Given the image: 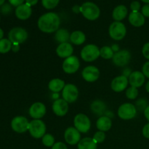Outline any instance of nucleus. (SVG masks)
Listing matches in <instances>:
<instances>
[{
    "mask_svg": "<svg viewBox=\"0 0 149 149\" xmlns=\"http://www.w3.org/2000/svg\"><path fill=\"white\" fill-rule=\"evenodd\" d=\"M128 83H129V80L127 79V77L124 75H121L116 77L112 80L111 87L114 92L120 93L127 88Z\"/></svg>",
    "mask_w": 149,
    "mask_h": 149,
    "instance_id": "dca6fc26",
    "label": "nucleus"
},
{
    "mask_svg": "<svg viewBox=\"0 0 149 149\" xmlns=\"http://www.w3.org/2000/svg\"><path fill=\"white\" fill-rule=\"evenodd\" d=\"M131 55L129 51L120 50L114 53L112 61L113 63L117 66H125L130 62Z\"/></svg>",
    "mask_w": 149,
    "mask_h": 149,
    "instance_id": "ddd939ff",
    "label": "nucleus"
},
{
    "mask_svg": "<svg viewBox=\"0 0 149 149\" xmlns=\"http://www.w3.org/2000/svg\"><path fill=\"white\" fill-rule=\"evenodd\" d=\"M64 138L69 145H76L81 141V134L75 127H70L65 130Z\"/></svg>",
    "mask_w": 149,
    "mask_h": 149,
    "instance_id": "f8f14e48",
    "label": "nucleus"
},
{
    "mask_svg": "<svg viewBox=\"0 0 149 149\" xmlns=\"http://www.w3.org/2000/svg\"><path fill=\"white\" fill-rule=\"evenodd\" d=\"M81 58L86 62L95 61L100 56V49L95 45H87L81 51Z\"/></svg>",
    "mask_w": 149,
    "mask_h": 149,
    "instance_id": "20e7f679",
    "label": "nucleus"
},
{
    "mask_svg": "<svg viewBox=\"0 0 149 149\" xmlns=\"http://www.w3.org/2000/svg\"><path fill=\"white\" fill-rule=\"evenodd\" d=\"M80 66L79 60L77 56H71L65 58L63 63V69L66 74H74L79 70Z\"/></svg>",
    "mask_w": 149,
    "mask_h": 149,
    "instance_id": "1a4fd4ad",
    "label": "nucleus"
},
{
    "mask_svg": "<svg viewBox=\"0 0 149 149\" xmlns=\"http://www.w3.org/2000/svg\"><path fill=\"white\" fill-rule=\"evenodd\" d=\"M28 32L24 29L20 27L13 28L9 32L8 38L9 40L13 44L23 43L28 39Z\"/></svg>",
    "mask_w": 149,
    "mask_h": 149,
    "instance_id": "423d86ee",
    "label": "nucleus"
},
{
    "mask_svg": "<svg viewBox=\"0 0 149 149\" xmlns=\"http://www.w3.org/2000/svg\"><path fill=\"white\" fill-rule=\"evenodd\" d=\"M78 149H97V143L93 138H84L79 142Z\"/></svg>",
    "mask_w": 149,
    "mask_h": 149,
    "instance_id": "a878e982",
    "label": "nucleus"
},
{
    "mask_svg": "<svg viewBox=\"0 0 149 149\" xmlns=\"http://www.w3.org/2000/svg\"><path fill=\"white\" fill-rule=\"evenodd\" d=\"M74 52V48L72 45L68 42L60 44L56 49V53L60 58H67L71 56Z\"/></svg>",
    "mask_w": 149,
    "mask_h": 149,
    "instance_id": "6ab92c4d",
    "label": "nucleus"
},
{
    "mask_svg": "<svg viewBox=\"0 0 149 149\" xmlns=\"http://www.w3.org/2000/svg\"><path fill=\"white\" fill-rule=\"evenodd\" d=\"M127 8L125 5H119L113 10L112 16L114 19L115 21H119L122 20L126 17L127 15Z\"/></svg>",
    "mask_w": 149,
    "mask_h": 149,
    "instance_id": "5701e85b",
    "label": "nucleus"
},
{
    "mask_svg": "<svg viewBox=\"0 0 149 149\" xmlns=\"http://www.w3.org/2000/svg\"><path fill=\"white\" fill-rule=\"evenodd\" d=\"M29 130L33 138L38 139L46 133V125L41 119H33L29 122Z\"/></svg>",
    "mask_w": 149,
    "mask_h": 149,
    "instance_id": "7ed1b4c3",
    "label": "nucleus"
},
{
    "mask_svg": "<svg viewBox=\"0 0 149 149\" xmlns=\"http://www.w3.org/2000/svg\"><path fill=\"white\" fill-rule=\"evenodd\" d=\"M146 91L149 93V81L146 83Z\"/></svg>",
    "mask_w": 149,
    "mask_h": 149,
    "instance_id": "49530a36",
    "label": "nucleus"
},
{
    "mask_svg": "<svg viewBox=\"0 0 149 149\" xmlns=\"http://www.w3.org/2000/svg\"><path fill=\"white\" fill-rule=\"evenodd\" d=\"M83 79L88 82H94L97 81L100 76V71L98 68L93 65H89L85 67L81 72Z\"/></svg>",
    "mask_w": 149,
    "mask_h": 149,
    "instance_id": "4468645a",
    "label": "nucleus"
},
{
    "mask_svg": "<svg viewBox=\"0 0 149 149\" xmlns=\"http://www.w3.org/2000/svg\"><path fill=\"white\" fill-rule=\"evenodd\" d=\"M105 138H106V135H105L104 132L98 131V132L95 133L93 139L94 140L95 142L97 144V143H103V141H104Z\"/></svg>",
    "mask_w": 149,
    "mask_h": 149,
    "instance_id": "72a5a7b5",
    "label": "nucleus"
},
{
    "mask_svg": "<svg viewBox=\"0 0 149 149\" xmlns=\"http://www.w3.org/2000/svg\"><path fill=\"white\" fill-rule=\"evenodd\" d=\"M129 83L130 84L131 87H141L145 82V76L141 71H134L131 73L129 77Z\"/></svg>",
    "mask_w": 149,
    "mask_h": 149,
    "instance_id": "a211bd4d",
    "label": "nucleus"
},
{
    "mask_svg": "<svg viewBox=\"0 0 149 149\" xmlns=\"http://www.w3.org/2000/svg\"><path fill=\"white\" fill-rule=\"evenodd\" d=\"M31 7L26 4H23L17 7L15 10V15L20 20H26L31 15Z\"/></svg>",
    "mask_w": 149,
    "mask_h": 149,
    "instance_id": "aec40b11",
    "label": "nucleus"
},
{
    "mask_svg": "<svg viewBox=\"0 0 149 149\" xmlns=\"http://www.w3.org/2000/svg\"><path fill=\"white\" fill-rule=\"evenodd\" d=\"M143 74H144V76L149 78V61L146 63L143 66Z\"/></svg>",
    "mask_w": 149,
    "mask_h": 149,
    "instance_id": "e433bc0d",
    "label": "nucleus"
},
{
    "mask_svg": "<svg viewBox=\"0 0 149 149\" xmlns=\"http://www.w3.org/2000/svg\"><path fill=\"white\" fill-rule=\"evenodd\" d=\"M138 95V88L134 87H130L127 88L126 91V96L127 98L130 99V100H134L136 98Z\"/></svg>",
    "mask_w": 149,
    "mask_h": 149,
    "instance_id": "2f4dec72",
    "label": "nucleus"
},
{
    "mask_svg": "<svg viewBox=\"0 0 149 149\" xmlns=\"http://www.w3.org/2000/svg\"><path fill=\"white\" fill-rule=\"evenodd\" d=\"M129 21L133 26L140 27L145 23V17L139 12H132L129 15Z\"/></svg>",
    "mask_w": 149,
    "mask_h": 149,
    "instance_id": "412c9836",
    "label": "nucleus"
},
{
    "mask_svg": "<svg viewBox=\"0 0 149 149\" xmlns=\"http://www.w3.org/2000/svg\"><path fill=\"white\" fill-rule=\"evenodd\" d=\"M13 43L7 39L0 40V53H7L12 49Z\"/></svg>",
    "mask_w": 149,
    "mask_h": 149,
    "instance_id": "c85d7f7f",
    "label": "nucleus"
},
{
    "mask_svg": "<svg viewBox=\"0 0 149 149\" xmlns=\"http://www.w3.org/2000/svg\"><path fill=\"white\" fill-rule=\"evenodd\" d=\"M111 125L112 123L111 119L106 116H100L97 120V122H96L97 128L100 131H102V132L109 131L111 127Z\"/></svg>",
    "mask_w": 149,
    "mask_h": 149,
    "instance_id": "4be33fe9",
    "label": "nucleus"
},
{
    "mask_svg": "<svg viewBox=\"0 0 149 149\" xmlns=\"http://www.w3.org/2000/svg\"><path fill=\"white\" fill-rule=\"evenodd\" d=\"M52 111L57 116H65L68 113V103L63 99H58L52 104Z\"/></svg>",
    "mask_w": 149,
    "mask_h": 149,
    "instance_id": "f3484780",
    "label": "nucleus"
},
{
    "mask_svg": "<svg viewBox=\"0 0 149 149\" xmlns=\"http://www.w3.org/2000/svg\"><path fill=\"white\" fill-rule=\"evenodd\" d=\"M19 49H20V47H19L18 44H13V45H12V49H13V52H17L19 50Z\"/></svg>",
    "mask_w": 149,
    "mask_h": 149,
    "instance_id": "37998d69",
    "label": "nucleus"
},
{
    "mask_svg": "<svg viewBox=\"0 0 149 149\" xmlns=\"http://www.w3.org/2000/svg\"><path fill=\"white\" fill-rule=\"evenodd\" d=\"M3 36H4V32H3L2 29L0 28V40H1V39H2Z\"/></svg>",
    "mask_w": 149,
    "mask_h": 149,
    "instance_id": "a18cd8bd",
    "label": "nucleus"
},
{
    "mask_svg": "<svg viewBox=\"0 0 149 149\" xmlns=\"http://www.w3.org/2000/svg\"><path fill=\"white\" fill-rule=\"evenodd\" d=\"M142 1H143V2L147 3V4H149V0H142Z\"/></svg>",
    "mask_w": 149,
    "mask_h": 149,
    "instance_id": "09e8293b",
    "label": "nucleus"
},
{
    "mask_svg": "<svg viewBox=\"0 0 149 149\" xmlns=\"http://www.w3.org/2000/svg\"><path fill=\"white\" fill-rule=\"evenodd\" d=\"M80 12L85 18L90 20H95L100 16V9L95 4L90 1L84 3L80 7Z\"/></svg>",
    "mask_w": 149,
    "mask_h": 149,
    "instance_id": "f03ea898",
    "label": "nucleus"
},
{
    "mask_svg": "<svg viewBox=\"0 0 149 149\" xmlns=\"http://www.w3.org/2000/svg\"><path fill=\"white\" fill-rule=\"evenodd\" d=\"M143 135L145 138L149 139V123L146 125L143 128Z\"/></svg>",
    "mask_w": 149,
    "mask_h": 149,
    "instance_id": "ea45409f",
    "label": "nucleus"
},
{
    "mask_svg": "<svg viewBox=\"0 0 149 149\" xmlns=\"http://www.w3.org/2000/svg\"><path fill=\"white\" fill-rule=\"evenodd\" d=\"M4 1H5V0H0V6L2 5V4H4Z\"/></svg>",
    "mask_w": 149,
    "mask_h": 149,
    "instance_id": "de8ad7c7",
    "label": "nucleus"
},
{
    "mask_svg": "<svg viewBox=\"0 0 149 149\" xmlns=\"http://www.w3.org/2000/svg\"><path fill=\"white\" fill-rule=\"evenodd\" d=\"M142 14L144 17H149V4H146L142 8Z\"/></svg>",
    "mask_w": 149,
    "mask_h": 149,
    "instance_id": "58836bf2",
    "label": "nucleus"
},
{
    "mask_svg": "<svg viewBox=\"0 0 149 149\" xmlns=\"http://www.w3.org/2000/svg\"><path fill=\"white\" fill-rule=\"evenodd\" d=\"M86 40L85 34L82 31H76L70 34V41L76 45H82Z\"/></svg>",
    "mask_w": 149,
    "mask_h": 149,
    "instance_id": "393cba45",
    "label": "nucleus"
},
{
    "mask_svg": "<svg viewBox=\"0 0 149 149\" xmlns=\"http://www.w3.org/2000/svg\"><path fill=\"white\" fill-rule=\"evenodd\" d=\"M113 55H114V52L110 47L105 46L100 49V56H101L104 59H111L113 58Z\"/></svg>",
    "mask_w": 149,
    "mask_h": 149,
    "instance_id": "cd10ccee",
    "label": "nucleus"
},
{
    "mask_svg": "<svg viewBox=\"0 0 149 149\" xmlns=\"http://www.w3.org/2000/svg\"><path fill=\"white\" fill-rule=\"evenodd\" d=\"M74 127L79 132L86 133L88 132L91 127L90 119L84 113H79L74 117Z\"/></svg>",
    "mask_w": 149,
    "mask_h": 149,
    "instance_id": "0eeeda50",
    "label": "nucleus"
},
{
    "mask_svg": "<svg viewBox=\"0 0 149 149\" xmlns=\"http://www.w3.org/2000/svg\"><path fill=\"white\" fill-rule=\"evenodd\" d=\"M12 129L17 133H23L29 130V122L24 116H16L11 122Z\"/></svg>",
    "mask_w": 149,
    "mask_h": 149,
    "instance_id": "9b49d317",
    "label": "nucleus"
},
{
    "mask_svg": "<svg viewBox=\"0 0 149 149\" xmlns=\"http://www.w3.org/2000/svg\"><path fill=\"white\" fill-rule=\"evenodd\" d=\"M25 0H9V2L15 7H18V6L23 4V2Z\"/></svg>",
    "mask_w": 149,
    "mask_h": 149,
    "instance_id": "a19ab883",
    "label": "nucleus"
},
{
    "mask_svg": "<svg viewBox=\"0 0 149 149\" xmlns=\"http://www.w3.org/2000/svg\"><path fill=\"white\" fill-rule=\"evenodd\" d=\"M109 33L111 37L116 41L122 40L127 33L125 24L119 21H115L109 26Z\"/></svg>",
    "mask_w": 149,
    "mask_h": 149,
    "instance_id": "39448f33",
    "label": "nucleus"
},
{
    "mask_svg": "<svg viewBox=\"0 0 149 149\" xmlns=\"http://www.w3.org/2000/svg\"><path fill=\"white\" fill-rule=\"evenodd\" d=\"M144 115H145V117L146 118L147 120L149 122V106H147L144 110Z\"/></svg>",
    "mask_w": 149,
    "mask_h": 149,
    "instance_id": "c03bdc74",
    "label": "nucleus"
},
{
    "mask_svg": "<svg viewBox=\"0 0 149 149\" xmlns=\"http://www.w3.org/2000/svg\"><path fill=\"white\" fill-rule=\"evenodd\" d=\"M65 85L64 81L61 79H53L49 82L48 87L53 93H59L63 90Z\"/></svg>",
    "mask_w": 149,
    "mask_h": 149,
    "instance_id": "b1692460",
    "label": "nucleus"
},
{
    "mask_svg": "<svg viewBox=\"0 0 149 149\" xmlns=\"http://www.w3.org/2000/svg\"><path fill=\"white\" fill-rule=\"evenodd\" d=\"M62 96L63 100H65L68 103H74L78 98V89H77V87L74 84H65L63 90Z\"/></svg>",
    "mask_w": 149,
    "mask_h": 149,
    "instance_id": "9d476101",
    "label": "nucleus"
},
{
    "mask_svg": "<svg viewBox=\"0 0 149 149\" xmlns=\"http://www.w3.org/2000/svg\"><path fill=\"white\" fill-rule=\"evenodd\" d=\"M142 53L143 55V56L145 57L146 59L149 60V42L145 44L144 46L143 47Z\"/></svg>",
    "mask_w": 149,
    "mask_h": 149,
    "instance_id": "f704fd0d",
    "label": "nucleus"
},
{
    "mask_svg": "<svg viewBox=\"0 0 149 149\" xmlns=\"http://www.w3.org/2000/svg\"><path fill=\"white\" fill-rule=\"evenodd\" d=\"M42 143L47 147H52L55 144V138L50 134H45L42 137Z\"/></svg>",
    "mask_w": 149,
    "mask_h": 149,
    "instance_id": "7c9ffc66",
    "label": "nucleus"
},
{
    "mask_svg": "<svg viewBox=\"0 0 149 149\" xmlns=\"http://www.w3.org/2000/svg\"><path fill=\"white\" fill-rule=\"evenodd\" d=\"M130 8L132 12H138L141 8V4L137 1H133V2L131 3Z\"/></svg>",
    "mask_w": 149,
    "mask_h": 149,
    "instance_id": "c9c22d12",
    "label": "nucleus"
},
{
    "mask_svg": "<svg viewBox=\"0 0 149 149\" xmlns=\"http://www.w3.org/2000/svg\"><path fill=\"white\" fill-rule=\"evenodd\" d=\"M52 149H68L66 146L62 142H58L52 146Z\"/></svg>",
    "mask_w": 149,
    "mask_h": 149,
    "instance_id": "4c0bfd02",
    "label": "nucleus"
},
{
    "mask_svg": "<svg viewBox=\"0 0 149 149\" xmlns=\"http://www.w3.org/2000/svg\"><path fill=\"white\" fill-rule=\"evenodd\" d=\"M45 113H46V106L40 102L34 103L29 109V114L34 119H40L45 116Z\"/></svg>",
    "mask_w": 149,
    "mask_h": 149,
    "instance_id": "2eb2a0df",
    "label": "nucleus"
},
{
    "mask_svg": "<svg viewBox=\"0 0 149 149\" xmlns=\"http://www.w3.org/2000/svg\"><path fill=\"white\" fill-rule=\"evenodd\" d=\"M105 108L106 107L104 106V103L100 100H96V101L93 102L91 106L92 111L97 114H101L104 111Z\"/></svg>",
    "mask_w": 149,
    "mask_h": 149,
    "instance_id": "c756f323",
    "label": "nucleus"
},
{
    "mask_svg": "<svg viewBox=\"0 0 149 149\" xmlns=\"http://www.w3.org/2000/svg\"><path fill=\"white\" fill-rule=\"evenodd\" d=\"M137 110L133 104L126 103L119 106L118 109V116L124 120L132 119L136 116Z\"/></svg>",
    "mask_w": 149,
    "mask_h": 149,
    "instance_id": "6e6552de",
    "label": "nucleus"
},
{
    "mask_svg": "<svg viewBox=\"0 0 149 149\" xmlns=\"http://www.w3.org/2000/svg\"><path fill=\"white\" fill-rule=\"evenodd\" d=\"M26 4H28L29 6L31 7V6L36 4V3L38 2V0H26Z\"/></svg>",
    "mask_w": 149,
    "mask_h": 149,
    "instance_id": "79ce46f5",
    "label": "nucleus"
},
{
    "mask_svg": "<svg viewBox=\"0 0 149 149\" xmlns=\"http://www.w3.org/2000/svg\"><path fill=\"white\" fill-rule=\"evenodd\" d=\"M60 0H42V5L45 8L50 10L56 7L59 3Z\"/></svg>",
    "mask_w": 149,
    "mask_h": 149,
    "instance_id": "473e14b6",
    "label": "nucleus"
},
{
    "mask_svg": "<svg viewBox=\"0 0 149 149\" xmlns=\"http://www.w3.org/2000/svg\"><path fill=\"white\" fill-rule=\"evenodd\" d=\"M38 27L45 33H53L58 30L61 20L55 13H47L42 15L38 20Z\"/></svg>",
    "mask_w": 149,
    "mask_h": 149,
    "instance_id": "f257e3e1",
    "label": "nucleus"
},
{
    "mask_svg": "<svg viewBox=\"0 0 149 149\" xmlns=\"http://www.w3.org/2000/svg\"><path fill=\"white\" fill-rule=\"evenodd\" d=\"M55 39L56 42H58L60 44L68 42L70 40L69 33L65 29H58L56 31V33H55Z\"/></svg>",
    "mask_w": 149,
    "mask_h": 149,
    "instance_id": "bb28decb",
    "label": "nucleus"
}]
</instances>
